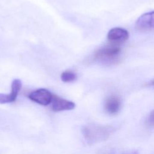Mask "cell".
<instances>
[{
    "mask_svg": "<svg viewBox=\"0 0 154 154\" xmlns=\"http://www.w3.org/2000/svg\"><path fill=\"white\" fill-rule=\"evenodd\" d=\"M114 128L110 126H103L96 124H87L82 128L83 136L88 144H93L108 138Z\"/></svg>",
    "mask_w": 154,
    "mask_h": 154,
    "instance_id": "1",
    "label": "cell"
},
{
    "mask_svg": "<svg viewBox=\"0 0 154 154\" xmlns=\"http://www.w3.org/2000/svg\"><path fill=\"white\" fill-rule=\"evenodd\" d=\"M121 100L116 95H111L108 97L105 102V109L109 114H115L120 109Z\"/></svg>",
    "mask_w": 154,
    "mask_h": 154,
    "instance_id": "8",
    "label": "cell"
},
{
    "mask_svg": "<svg viewBox=\"0 0 154 154\" xmlns=\"http://www.w3.org/2000/svg\"><path fill=\"white\" fill-rule=\"evenodd\" d=\"M153 14V11H152L140 16L136 22L137 28L142 31L152 29L154 26Z\"/></svg>",
    "mask_w": 154,
    "mask_h": 154,
    "instance_id": "6",
    "label": "cell"
},
{
    "mask_svg": "<svg viewBox=\"0 0 154 154\" xmlns=\"http://www.w3.org/2000/svg\"><path fill=\"white\" fill-rule=\"evenodd\" d=\"M22 81L19 79H14L11 85V92L9 94L0 93V103H11L16 100L22 88Z\"/></svg>",
    "mask_w": 154,
    "mask_h": 154,
    "instance_id": "4",
    "label": "cell"
},
{
    "mask_svg": "<svg viewBox=\"0 0 154 154\" xmlns=\"http://www.w3.org/2000/svg\"><path fill=\"white\" fill-rule=\"evenodd\" d=\"M28 97L34 102L46 106L51 103L52 94L45 88H39L30 93Z\"/></svg>",
    "mask_w": 154,
    "mask_h": 154,
    "instance_id": "3",
    "label": "cell"
},
{
    "mask_svg": "<svg viewBox=\"0 0 154 154\" xmlns=\"http://www.w3.org/2000/svg\"><path fill=\"white\" fill-rule=\"evenodd\" d=\"M76 79V75L70 70H66L61 75V79L64 82H70Z\"/></svg>",
    "mask_w": 154,
    "mask_h": 154,
    "instance_id": "9",
    "label": "cell"
},
{
    "mask_svg": "<svg viewBox=\"0 0 154 154\" xmlns=\"http://www.w3.org/2000/svg\"><path fill=\"white\" fill-rule=\"evenodd\" d=\"M128 37L129 33L128 31L120 27H115L111 29L107 34L108 39L111 42H124L126 41Z\"/></svg>",
    "mask_w": 154,
    "mask_h": 154,
    "instance_id": "7",
    "label": "cell"
},
{
    "mask_svg": "<svg viewBox=\"0 0 154 154\" xmlns=\"http://www.w3.org/2000/svg\"><path fill=\"white\" fill-rule=\"evenodd\" d=\"M123 154H138V153L136 151H131V152H126V153H125Z\"/></svg>",
    "mask_w": 154,
    "mask_h": 154,
    "instance_id": "11",
    "label": "cell"
},
{
    "mask_svg": "<svg viewBox=\"0 0 154 154\" xmlns=\"http://www.w3.org/2000/svg\"><path fill=\"white\" fill-rule=\"evenodd\" d=\"M51 103V109L55 112L71 110L74 109L75 107V104L74 102L67 100L54 94H52Z\"/></svg>",
    "mask_w": 154,
    "mask_h": 154,
    "instance_id": "5",
    "label": "cell"
},
{
    "mask_svg": "<svg viewBox=\"0 0 154 154\" xmlns=\"http://www.w3.org/2000/svg\"><path fill=\"white\" fill-rule=\"evenodd\" d=\"M147 122L148 123V125H151L153 126V111L151 112V113L150 114L147 120Z\"/></svg>",
    "mask_w": 154,
    "mask_h": 154,
    "instance_id": "10",
    "label": "cell"
},
{
    "mask_svg": "<svg viewBox=\"0 0 154 154\" xmlns=\"http://www.w3.org/2000/svg\"><path fill=\"white\" fill-rule=\"evenodd\" d=\"M120 52V48L117 46H106L99 49L94 57L95 60L110 62L116 59Z\"/></svg>",
    "mask_w": 154,
    "mask_h": 154,
    "instance_id": "2",
    "label": "cell"
}]
</instances>
